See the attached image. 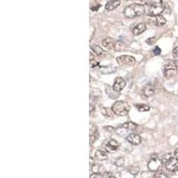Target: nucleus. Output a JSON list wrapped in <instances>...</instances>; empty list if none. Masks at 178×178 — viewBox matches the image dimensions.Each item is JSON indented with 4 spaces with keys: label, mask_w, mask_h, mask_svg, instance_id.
I'll use <instances>...</instances> for the list:
<instances>
[{
    "label": "nucleus",
    "mask_w": 178,
    "mask_h": 178,
    "mask_svg": "<svg viewBox=\"0 0 178 178\" xmlns=\"http://www.w3.org/2000/svg\"><path fill=\"white\" fill-rule=\"evenodd\" d=\"M145 13V8L141 4H133L126 7L124 14L126 18H134L137 16H142Z\"/></svg>",
    "instance_id": "obj_1"
},
{
    "label": "nucleus",
    "mask_w": 178,
    "mask_h": 178,
    "mask_svg": "<svg viewBox=\"0 0 178 178\" xmlns=\"http://www.w3.org/2000/svg\"><path fill=\"white\" fill-rule=\"evenodd\" d=\"M113 112L118 116H126L128 114L130 111V105L123 101H118L114 103V104L112 107Z\"/></svg>",
    "instance_id": "obj_2"
},
{
    "label": "nucleus",
    "mask_w": 178,
    "mask_h": 178,
    "mask_svg": "<svg viewBox=\"0 0 178 178\" xmlns=\"http://www.w3.org/2000/svg\"><path fill=\"white\" fill-rule=\"evenodd\" d=\"M177 72V61L173 60H168L164 66V76L167 78H173Z\"/></svg>",
    "instance_id": "obj_3"
},
{
    "label": "nucleus",
    "mask_w": 178,
    "mask_h": 178,
    "mask_svg": "<svg viewBox=\"0 0 178 178\" xmlns=\"http://www.w3.org/2000/svg\"><path fill=\"white\" fill-rule=\"evenodd\" d=\"M117 62L119 66L123 68H130L135 65L136 60L134 57L130 56V55H120L117 58Z\"/></svg>",
    "instance_id": "obj_4"
},
{
    "label": "nucleus",
    "mask_w": 178,
    "mask_h": 178,
    "mask_svg": "<svg viewBox=\"0 0 178 178\" xmlns=\"http://www.w3.org/2000/svg\"><path fill=\"white\" fill-rule=\"evenodd\" d=\"M166 9L165 4L163 2H156L151 4L150 9H149V13L151 16H158L160 15Z\"/></svg>",
    "instance_id": "obj_5"
},
{
    "label": "nucleus",
    "mask_w": 178,
    "mask_h": 178,
    "mask_svg": "<svg viewBox=\"0 0 178 178\" xmlns=\"http://www.w3.org/2000/svg\"><path fill=\"white\" fill-rule=\"evenodd\" d=\"M161 166H162V160H159L158 156H155V155L151 157V159L150 160V161L148 163V168L152 172L159 170Z\"/></svg>",
    "instance_id": "obj_6"
},
{
    "label": "nucleus",
    "mask_w": 178,
    "mask_h": 178,
    "mask_svg": "<svg viewBox=\"0 0 178 178\" xmlns=\"http://www.w3.org/2000/svg\"><path fill=\"white\" fill-rule=\"evenodd\" d=\"M126 86V81L123 78H120V77H118L115 78L114 80V84L112 86V90L114 92H118V93H120L124 87Z\"/></svg>",
    "instance_id": "obj_7"
},
{
    "label": "nucleus",
    "mask_w": 178,
    "mask_h": 178,
    "mask_svg": "<svg viewBox=\"0 0 178 178\" xmlns=\"http://www.w3.org/2000/svg\"><path fill=\"white\" fill-rule=\"evenodd\" d=\"M119 143L114 139L109 140L105 144H104V149L107 152H114L119 149Z\"/></svg>",
    "instance_id": "obj_8"
},
{
    "label": "nucleus",
    "mask_w": 178,
    "mask_h": 178,
    "mask_svg": "<svg viewBox=\"0 0 178 178\" xmlns=\"http://www.w3.org/2000/svg\"><path fill=\"white\" fill-rule=\"evenodd\" d=\"M165 166H166V168L170 172L177 170L178 169V159L175 156H173L165 163Z\"/></svg>",
    "instance_id": "obj_9"
},
{
    "label": "nucleus",
    "mask_w": 178,
    "mask_h": 178,
    "mask_svg": "<svg viewBox=\"0 0 178 178\" xmlns=\"http://www.w3.org/2000/svg\"><path fill=\"white\" fill-rule=\"evenodd\" d=\"M126 141L134 145H138L141 143L142 142V138L139 134H135V133H132V134H129L126 137Z\"/></svg>",
    "instance_id": "obj_10"
},
{
    "label": "nucleus",
    "mask_w": 178,
    "mask_h": 178,
    "mask_svg": "<svg viewBox=\"0 0 178 178\" xmlns=\"http://www.w3.org/2000/svg\"><path fill=\"white\" fill-rule=\"evenodd\" d=\"M155 93V86L153 83H147L143 87V94L147 97H151Z\"/></svg>",
    "instance_id": "obj_11"
},
{
    "label": "nucleus",
    "mask_w": 178,
    "mask_h": 178,
    "mask_svg": "<svg viewBox=\"0 0 178 178\" xmlns=\"http://www.w3.org/2000/svg\"><path fill=\"white\" fill-rule=\"evenodd\" d=\"M91 49H92V51L95 54V55L96 56H98V57H105L106 55H107V52L105 51V50H103L101 47H99V46H97V45H94V46H92L91 47Z\"/></svg>",
    "instance_id": "obj_12"
},
{
    "label": "nucleus",
    "mask_w": 178,
    "mask_h": 178,
    "mask_svg": "<svg viewBox=\"0 0 178 178\" xmlns=\"http://www.w3.org/2000/svg\"><path fill=\"white\" fill-rule=\"evenodd\" d=\"M145 30H146V25L144 23H139L133 29L132 33H133L134 36H139L143 32H144Z\"/></svg>",
    "instance_id": "obj_13"
},
{
    "label": "nucleus",
    "mask_w": 178,
    "mask_h": 178,
    "mask_svg": "<svg viewBox=\"0 0 178 178\" xmlns=\"http://www.w3.org/2000/svg\"><path fill=\"white\" fill-rule=\"evenodd\" d=\"M120 5V1L119 0H111L109 1L106 5H105V9L107 11H113L115 9H117Z\"/></svg>",
    "instance_id": "obj_14"
},
{
    "label": "nucleus",
    "mask_w": 178,
    "mask_h": 178,
    "mask_svg": "<svg viewBox=\"0 0 178 178\" xmlns=\"http://www.w3.org/2000/svg\"><path fill=\"white\" fill-rule=\"evenodd\" d=\"M115 40L112 38H106L103 40V46L107 48V49H112L114 48V45H115Z\"/></svg>",
    "instance_id": "obj_15"
},
{
    "label": "nucleus",
    "mask_w": 178,
    "mask_h": 178,
    "mask_svg": "<svg viewBox=\"0 0 178 178\" xmlns=\"http://www.w3.org/2000/svg\"><path fill=\"white\" fill-rule=\"evenodd\" d=\"M95 157L96 160H98L100 161H104L108 159V155H107L106 151H101V150H97L95 151Z\"/></svg>",
    "instance_id": "obj_16"
},
{
    "label": "nucleus",
    "mask_w": 178,
    "mask_h": 178,
    "mask_svg": "<svg viewBox=\"0 0 178 178\" xmlns=\"http://www.w3.org/2000/svg\"><path fill=\"white\" fill-rule=\"evenodd\" d=\"M101 113L105 117V118H112L114 116V112L112 111V109L110 108H106V107H103L101 108Z\"/></svg>",
    "instance_id": "obj_17"
},
{
    "label": "nucleus",
    "mask_w": 178,
    "mask_h": 178,
    "mask_svg": "<svg viewBox=\"0 0 178 178\" xmlns=\"http://www.w3.org/2000/svg\"><path fill=\"white\" fill-rule=\"evenodd\" d=\"M93 173H95V174H103L104 173V168L102 165L100 164H94L92 165V168H91Z\"/></svg>",
    "instance_id": "obj_18"
},
{
    "label": "nucleus",
    "mask_w": 178,
    "mask_h": 178,
    "mask_svg": "<svg viewBox=\"0 0 178 178\" xmlns=\"http://www.w3.org/2000/svg\"><path fill=\"white\" fill-rule=\"evenodd\" d=\"M167 22V20L165 17L161 16V15H158V16H155V24L156 26H159V27H161V26H164Z\"/></svg>",
    "instance_id": "obj_19"
},
{
    "label": "nucleus",
    "mask_w": 178,
    "mask_h": 178,
    "mask_svg": "<svg viewBox=\"0 0 178 178\" xmlns=\"http://www.w3.org/2000/svg\"><path fill=\"white\" fill-rule=\"evenodd\" d=\"M121 127H123L126 130H134L137 127V125L133 122H126L121 125Z\"/></svg>",
    "instance_id": "obj_20"
},
{
    "label": "nucleus",
    "mask_w": 178,
    "mask_h": 178,
    "mask_svg": "<svg viewBox=\"0 0 178 178\" xmlns=\"http://www.w3.org/2000/svg\"><path fill=\"white\" fill-rule=\"evenodd\" d=\"M135 108H136L139 112H149V111L151 110L150 106H148L147 104H143V103L135 104Z\"/></svg>",
    "instance_id": "obj_21"
},
{
    "label": "nucleus",
    "mask_w": 178,
    "mask_h": 178,
    "mask_svg": "<svg viewBox=\"0 0 178 178\" xmlns=\"http://www.w3.org/2000/svg\"><path fill=\"white\" fill-rule=\"evenodd\" d=\"M124 47H125V45H124V43L122 41L117 40L115 42V45H114V50L117 51V52H119V51H121V50L124 49Z\"/></svg>",
    "instance_id": "obj_22"
},
{
    "label": "nucleus",
    "mask_w": 178,
    "mask_h": 178,
    "mask_svg": "<svg viewBox=\"0 0 178 178\" xmlns=\"http://www.w3.org/2000/svg\"><path fill=\"white\" fill-rule=\"evenodd\" d=\"M129 173L133 176H136L139 172H140V168L138 166H132L129 168Z\"/></svg>",
    "instance_id": "obj_23"
},
{
    "label": "nucleus",
    "mask_w": 178,
    "mask_h": 178,
    "mask_svg": "<svg viewBox=\"0 0 178 178\" xmlns=\"http://www.w3.org/2000/svg\"><path fill=\"white\" fill-rule=\"evenodd\" d=\"M90 65H91L92 67H95V66L99 65V62L95 60V56H94L92 54H90Z\"/></svg>",
    "instance_id": "obj_24"
},
{
    "label": "nucleus",
    "mask_w": 178,
    "mask_h": 178,
    "mask_svg": "<svg viewBox=\"0 0 178 178\" xmlns=\"http://www.w3.org/2000/svg\"><path fill=\"white\" fill-rule=\"evenodd\" d=\"M103 129H104L107 133H110V134L114 133V132L116 131V128L113 127V126H103Z\"/></svg>",
    "instance_id": "obj_25"
},
{
    "label": "nucleus",
    "mask_w": 178,
    "mask_h": 178,
    "mask_svg": "<svg viewBox=\"0 0 178 178\" xmlns=\"http://www.w3.org/2000/svg\"><path fill=\"white\" fill-rule=\"evenodd\" d=\"M156 41H157L156 37H151V38H147V39H146V43H147L148 45H150V46L154 45Z\"/></svg>",
    "instance_id": "obj_26"
},
{
    "label": "nucleus",
    "mask_w": 178,
    "mask_h": 178,
    "mask_svg": "<svg viewBox=\"0 0 178 178\" xmlns=\"http://www.w3.org/2000/svg\"><path fill=\"white\" fill-rule=\"evenodd\" d=\"M125 164V160H124V158H119L116 161H115V165L117 166V167H121V166H123Z\"/></svg>",
    "instance_id": "obj_27"
},
{
    "label": "nucleus",
    "mask_w": 178,
    "mask_h": 178,
    "mask_svg": "<svg viewBox=\"0 0 178 178\" xmlns=\"http://www.w3.org/2000/svg\"><path fill=\"white\" fill-rule=\"evenodd\" d=\"M173 58L174 61H178V47H176L173 50Z\"/></svg>",
    "instance_id": "obj_28"
},
{
    "label": "nucleus",
    "mask_w": 178,
    "mask_h": 178,
    "mask_svg": "<svg viewBox=\"0 0 178 178\" xmlns=\"http://www.w3.org/2000/svg\"><path fill=\"white\" fill-rule=\"evenodd\" d=\"M153 178H168V176L164 172H158Z\"/></svg>",
    "instance_id": "obj_29"
},
{
    "label": "nucleus",
    "mask_w": 178,
    "mask_h": 178,
    "mask_svg": "<svg viewBox=\"0 0 178 178\" xmlns=\"http://www.w3.org/2000/svg\"><path fill=\"white\" fill-rule=\"evenodd\" d=\"M153 54H154V55H160V54H161V49L159 47H156L154 49H153Z\"/></svg>",
    "instance_id": "obj_30"
},
{
    "label": "nucleus",
    "mask_w": 178,
    "mask_h": 178,
    "mask_svg": "<svg viewBox=\"0 0 178 178\" xmlns=\"http://www.w3.org/2000/svg\"><path fill=\"white\" fill-rule=\"evenodd\" d=\"M169 177L170 178H178V169L175 170V171H173V172H171V174H170Z\"/></svg>",
    "instance_id": "obj_31"
},
{
    "label": "nucleus",
    "mask_w": 178,
    "mask_h": 178,
    "mask_svg": "<svg viewBox=\"0 0 178 178\" xmlns=\"http://www.w3.org/2000/svg\"><path fill=\"white\" fill-rule=\"evenodd\" d=\"M90 178H103V177L101 174H95V173H94L93 175H91Z\"/></svg>",
    "instance_id": "obj_32"
},
{
    "label": "nucleus",
    "mask_w": 178,
    "mask_h": 178,
    "mask_svg": "<svg viewBox=\"0 0 178 178\" xmlns=\"http://www.w3.org/2000/svg\"><path fill=\"white\" fill-rule=\"evenodd\" d=\"M95 139H96V137H95L94 134H93V135H92V134H90V143H91V144L95 141Z\"/></svg>",
    "instance_id": "obj_33"
},
{
    "label": "nucleus",
    "mask_w": 178,
    "mask_h": 178,
    "mask_svg": "<svg viewBox=\"0 0 178 178\" xmlns=\"http://www.w3.org/2000/svg\"><path fill=\"white\" fill-rule=\"evenodd\" d=\"M174 156L176 157V158H177L178 159V148L176 149V151H175V152H174Z\"/></svg>",
    "instance_id": "obj_34"
},
{
    "label": "nucleus",
    "mask_w": 178,
    "mask_h": 178,
    "mask_svg": "<svg viewBox=\"0 0 178 178\" xmlns=\"http://www.w3.org/2000/svg\"><path fill=\"white\" fill-rule=\"evenodd\" d=\"M109 178H116V177H110Z\"/></svg>",
    "instance_id": "obj_35"
}]
</instances>
